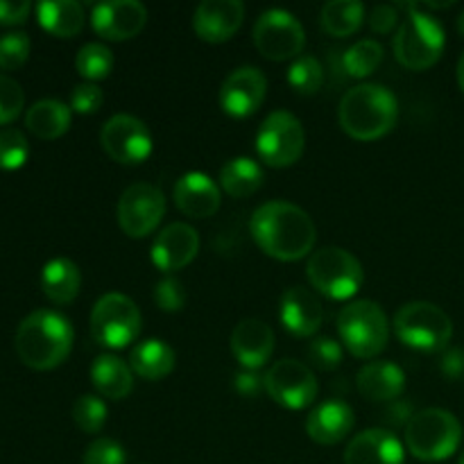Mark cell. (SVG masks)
<instances>
[{
	"label": "cell",
	"mask_w": 464,
	"mask_h": 464,
	"mask_svg": "<svg viewBox=\"0 0 464 464\" xmlns=\"http://www.w3.org/2000/svg\"><path fill=\"white\" fill-rule=\"evenodd\" d=\"M249 229H252L254 243L261 247L263 254L284 263L306 258L317 240L311 216L302 207L284 202V199L261 204L254 211Z\"/></svg>",
	"instance_id": "6da1fadb"
},
{
	"label": "cell",
	"mask_w": 464,
	"mask_h": 464,
	"mask_svg": "<svg viewBox=\"0 0 464 464\" xmlns=\"http://www.w3.org/2000/svg\"><path fill=\"white\" fill-rule=\"evenodd\" d=\"M72 324L62 313L41 308L18 324L14 344L23 365L36 372H48L66 361L72 349Z\"/></svg>",
	"instance_id": "7a4b0ae2"
},
{
	"label": "cell",
	"mask_w": 464,
	"mask_h": 464,
	"mask_svg": "<svg viewBox=\"0 0 464 464\" xmlns=\"http://www.w3.org/2000/svg\"><path fill=\"white\" fill-rule=\"evenodd\" d=\"M399 118V102L388 86L358 84L344 93L338 107V122L356 140L383 139Z\"/></svg>",
	"instance_id": "3957f363"
},
{
	"label": "cell",
	"mask_w": 464,
	"mask_h": 464,
	"mask_svg": "<svg viewBox=\"0 0 464 464\" xmlns=\"http://www.w3.org/2000/svg\"><path fill=\"white\" fill-rule=\"evenodd\" d=\"M406 7V18L397 27L392 48L394 57L408 71H426L440 62L447 45V34L438 18L417 7V3L399 5Z\"/></svg>",
	"instance_id": "277c9868"
},
{
	"label": "cell",
	"mask_w": 464,
	"mask_h": 464,
	"mask_svg": "<svg viewBox=\"0 0 464 464\" xmlns=\"http://www.w3.org/2000/svg\"><path fill=\"white\" fill-rule=\"evenodd\" d=\"M460 442V421L444 408H426L415 412L406 424V447L417 460H447L458 451Z\"/></svg>",
	"instance_id": "5b68a950"
},
{
	"label": "cell",
	"mask_w": 464,
	"mask_h": 464,
	"mask_svg": "<svg viewBox=\"0 0 464 464\" xmlns=\"http://www.w3.org/2000/svg\"><path fill=\"white\" fill-rule=\"evenodd\" d=\"M338 334L352 356L372 361L388 347L390 322L379 304L372 299H358L340 311Z\"/></svg>",
	"instance_id": "8992f818"
},
{
	"label": "cell",
	"mask_w": 464,
	"mask_h": 464,
	"mask_svg": "<svg viewBox=\"0 0 464 464\" xmlns=\"http://www.w3.org/2000/svg\"><path fill=\"white\" fill-rule=\"evenodd\" d=\"M308 281L326 299L347 302L356 297L365 281L361 261L343 247H322L311 254L306 266Z\"/></svg>",
	"instance_id": "52a82bcc"
},
{
	"label": "cell",
	"mask_w": 464,
	"mask_h": 464,
	"mask_svg": "<svg viewBox=\"0 0 464 464\" xmlns=\"http://www.w3.org/2000/svg\"><path fill=\"white\" fill-rule=\"evenodd\" d=\"M394 334L417 352H442L453 338V322L438 304L411 302L394 315Z\"/></svg>",
	"instance_id": "ba28073f"
},
{
	"label": "cell",
	"mask_w": 464,
	"mask_h": 464,
	"mask_svg": "<svg viewBox=\"0 0 464 464\" xmlns=\"http://www.w3.org/2000/svg\"><path fill=\"white\" fill-rule=\"evenodd\" d=\"M140 324H143V317H140L139 306L121 293L102 295L91 311V335L100 347H130L139 338Z\"/></svg>",
	"instance_id": "9c48e42d"
},
{
	"label": "cell",
	"mask_w": 464,
	"mask_h": 464,
	"mask_svg": "<svg viewBox=\"0 0 464 464\" xmlns=\"http://www.w3.org/2000/svg\"><path fill=\"white\" fill-rule=\"evenodd\" d=\"M306 148V131L290 111H272L256 134V152L266 166L290 168L302 159Z\"/></svg>",
	"instance_id": "30bf717a"
},
{
	"label": "cell",
	"mask_w": 464,
	"mask_h": 464,
	"mask_svg": "<svg viewBox=\"0 0 464 464\" xmlns=\"http://www.w3.org/2000/svg\"><path fill=\"white\" fill-rule=\"evenodd\" d=\"M306 34L295 14L285 9H267L254 25V45L270 62H288L302 57Z\"/></svg>",
	"instance_id": "8fae6325"
},
{
	"label": "cell",
	"mask_w": 464,
	"mask_h": 464,
	"mask_svg": "<svg viewBox=\"0 0 464 464\" xmlns=\"http://www.w3.org/2000/svg\"><path fill=\"white\" fill-rule=\"evenodd\" d=\"M263 388L275 403L288 411H304L317 399L320 385L308 365L285 358L275 362L263 376Z\"/></svg>",
	"instance_id": "7c38bea8"
},
{
	"label": "cell",
	"mask_w": 464,
	"mask_h": 464,
	"mask_svg": "<svg viewBox=\"0 0 464 464\" xmlns=\"http://www.w3.org/2000/svg\"><path fill=\"white\" fill-rule=\"evenodd\" d=\"M166 213V198L154 184H131L118 202V225L130 238H145L152 234Z\"/></svg>",
	"instance_id": "4fadbf2b"
},
{
	"label": "cell",
	"mask_w": 464,
	"mask_h": 464,
	"mask_svg": "<svg viewBox=\"0 0 464 464\" xmlns=\"http://www.w3.org/2000/svg\"><path fill=\"white\" fill-rule=\"evenodd\" d=\"M100 145L116 163L139 166L152 154V134L143 121L118 113L104 122L100 131Z\"/></svg>",
	"instance_id": "5bb4252c"
},
{
	"label": "cell",
	"mask_w": 464,
	"mask_h": 464,
	"mask_svg": "<svg viewBox=\"0 0 464 464\" xmlns=\"http://www.w3.org/2000/svg\"><path fill=\"white\" fill-rule=\"evenodd\" d=\"M267 80L258 68L243 66L229 72L220 86L218 93V102H220L222 111L231 118H249L261 109L263 100H266Z\"/></svg>",
	"instance_id": "9a60e30c"
},
{
	"label": "cell",
	"mask_w": 464,
	"mask_h": 464,
	"mask_svg": "<svg viewBox=\"0 0 464 464\" xmlns=\"http://www.w3.org/2000/svg\"><path fill=\"white\" fill-rule=\"evenodd\" d=\"M148 23V9L139 0H109L95 5L91 12V25L95 34L107 41L134 39Z\"/></svg>",
	"instance_id": "2e32d148"
},
{
	"label": "cell",
	"mask_w": 464,
	"mask_h": 464,
	"mask_svg": "<svg viewBox=\"0 0 464 464\" xmlns=\"http://www.w3.org/2000/svg\"><path fill=\"white\" fill-rule=\"evenodd\" d=\"M199 252V236L186 222H172L163 227L152 243V263L161 272L184 270Z\"/></svg>",
	"instance_id": "e0dca14e"
},
{
	"label": "cell",
	"mask_w": 464,
	"mask_h": 464,
	"mask_svg": "<svg viewBox=\"0 0 464 464\" xmlns=\"http://www.w3.org/2000/svg\"><path fill=\"white\" fill-rule=\"evenodd\" d=\"M243 18L240 0H204L193 14V30L207 44H225L240 30Z\"/></svg>",
	"instance_id": "ac0fdd59"
},
{
	"label": "cell",
	"mask_w": 464,
	"mask_h": 464,
	"mask_svg": "<svg viewBox=\"0 0 464 464\" xmlns=\"http://www.w3.org/2000/svg\"><path fill=\"white\" fill-rule=\"evenodd\" d=\"M344 464H406V449L392 430L370 429L347 444Z\"/></svg>",
	"instance_id": "d6986e66"
},
{
	"label": "cell",
	"mask_w": 464,
	"mask_h": 464,
	"mask_svg": "<svg viewBox=\"0 0 464 464\" xmlns=\"http://www.w3.org/2000/svg\"><path fill=\"white\" fill-rule=\"evenodd\" d=\"M279 315L284 329L290 331L295 338H311L320 331L322 320H324V308L311 290L295 285V288L285 290L284 297H281Z\"/></svg>",
	"instance_id": "ffe728a7"
},
{
	"label": "cell",
	"mask_w": 464,
	"mask_h": 464,
	"mask_svg": "<svg viewBox=\"0 0 464 464\" xmlns=\"http://www.w3.org/2000/svg\"><path fill=\"white\" fill-rule=\"evenodd\" d=\"M275 352V331L261 320H243L231 334V353L243 370L256 372Z\"/></svg>",
	"instance_id": "44dd1931"
},
{
	"label": "cell",
	"mask_w": 464,
	"mask_h": 464,
	"mask_svg": "<svg viewBox=\"0 0 464 464\" xmlns=\"http://www.w3.org/2000/svg\"><path fill=\"white\" fill-rule=\"evenodd\" d=\"M175 207L188 218H211L220 208V188L204 172H186L172 188Z\"/></svg>",
	"instance_id": "7402d4cb"
},
{
	"label": "cell",
	"mask_w": 464,
	"mask_h": 464,
	"mask_svg": "<svg viewBox=\"0 0 464 464\" xmlns=\"http://www.w3.org/2000/svg\"><path fill=\"white\" fill-rule=\"evenodd\" d=\"M353 424H356V415H353L352 406L331 399V401L313 408L311 415L306 417V433L313 442L322 444V447H334L352 433Z\"/></svg>",
	"instance_id": "603a6c76"
},
{
	"label": "cell",
	"mask_w": 464,
	"mask_h": 464,
	"mask_svg": "<svg viewBox=\"0 0 464 464\" xmlns=\"http://www.w3.org/2000/svg\"><path fill=\"white\" fill-rule=\"evenodd\" d=\"M358 390L370 401H394L406 390V374L392 361H374L361 367L356 376Z\"/></svg>",
	"instance_id": "cb8c5ba5"
},
{
	"label": "cell",
	"mask_w": 464,
	"mask_h": 464,
	"mask_svg": "<svg viewBox=\"0 0 464 464\" xmlns=\"http://www.w3.org/2000/svg\"><path fill=\"white\" fill-rule=\"evenodd\" d=\"M91 381H93L95 390L100 397L111 399V401H121V399L130 397L134 390V372L127 365L122 358L104 353L98 356L91 365Z\"/></svg>",
	"instance_id": "d4e9b609"
},
{
	"label": "cell",
	"mask_w": 464,
	"mask_h": 464,
	"mask_svg": "<svg viewBox=\"0 0 464 464\" xmlns=\"http://www.w3.org/2000/svg\"><path fill=\"white\" fill-rule=\"evenodd\" d=\"M36 18L45 32L59 39H72L86 23L84 5L77 0H45L36 5Z\"/></svg>",
	"instance_id": "484cf974"
},
{
	"label": "cell",
	"mask_w": 464,
	"mask_h": 464,
	"mask_svg": "<svg viewBox=\"0 0 464 464\" xmlns=\"http://www.w3.org/2000/svg\"><path fill=\"white\" fill-rule=\"evenodd\" d=\"M82 288V275L80 267L68 258H53L41 270V290L50 302L71 304L72 299L80 295Z\"/></svg>",
	"instance_id": "4316f807"
},
{
	"label": "cell",
	"mask_w": 464,
	"mask_h": 464,
	"mask_svg": "<svg viewBox=\"0 0 464 464\" xmlns=\"http://www.w3.org/2000/svg\"><path fill=\"white\" fill-rule=\"evenodd\" d=\"M175 352L163 340H143L130 353V367L145 381H161L175 370Z\"/></svg>",
	"instance_id": "83f0119b"
},
{
	"label": "cell",
	"mask_w": 464,
	"mask_h": 464,
	"mask_svg": "<svg viewBox=\"0 0 464 464\" xmlns=\"http://www.w3.org/2000/svg\"><path fill=\"white\" fill-rule=\"evenodd\" d=\"M71 107L59 100H39L25 113V127L41 140H54L71 127Z\"/></svg>",
	"instance_id": "f1b7e54d"
},
{
	"label": "cell",
	"mask_w": 464,
	"mask_h": 464,
	"mask_svg": "<svg viewBox=\"0 0 464 464\" xmlns=\"http://www.w3.org/2000/svg\"><path fill=\"white\" fill-rule=\"evenodd\" d=\"M266 172L258 166V161L249 157H236L227 161L220 170V186L231 198H249L263 186Z\"/></svg>",
	"instance_id": "f546056e"
},
{
	"label": "cell",
	"mask_w": 464,
	"mask_h": 464,
	"mask_svg": "<svg viewBox=\"0 0 464 464\" xmlns=\"http://www.w3.org/2000/svg\"><path fill=\"white\" fill-rule=\"evenodd\" d=\"M365 21V5L356 0H331L322 7L320 23L326 34L335 39H347L356 34Z\"/></svg>",
	"instance_id": "4dcf8cb0"
},
{
	"label": "cell",
	"mask_w": 464,
	"mask_h": 464,
	"mask_svg": "<svg viewBox=\"0 0 464 464\" xmlns=\"http://www.w3.org/2000/svg\"><path fill=\"white\" fill-rule=\"evenodd\" d=\"M383 62V45L374 39H362L353 44L352 48L344 50L343 54V66L349 77H370L376 68Z\"/></svg>",
	"instance_id": "1f68e13d"
},
{
	"label": "cell",
	"mask_w": 464,
	"mask_h": 464,
	"mask_svg": "<svg viewBox=\"0 0 464 464\" xmlns=\"http://www.w3.org/2000/svg\"><path fill=\"white\" fill-rule=\"evenodd\" d=\"M75 68L86 82L107 80L113 71V53L102 44L82 45L75 57Z\"/></svg>",
	"instance_id": "d6a6232c"
},
{
	"label": "cell",
	"mask_w": 464,
	"mask_h": 464,
	"mask_svg": "<svg viewBox=\"0 0 464 464\" xmlns=\"http://www.w3.org/2000/svg\"><path fill=\"white\" fill-rule=\"evenodd\" d=\"M288 84L297 91L299 95H315L324 84V68L320 59L313 54H302L295 59L288 68Z\"/></svg>",
	"instance_id": "836d02e7"
},
{
	"label": "cell",
	"mask_w": 464,
	"mask_h": 464,
	"mask_svg": "<svg viewBox=\"0 0 464 464\" xmlns=\"http://www.w3.org/2000/svg\"><path fill=\"white\" fill-rule=\"evenodd\" d=\"M107 417L109 408L98 394H82L72 403V421L77 424V429L89 435H98L104 429V424H107Z\"/></svg>",
	"instance_id": "e575fe53"
},
{
	"label": "cell",
	"mask_w": 464,
	"mask_h": 464,
	"mask_svg": "<svg viewBox=\"0 0 464 464\" xmlns=\"http://www.w3.org/2000/svg\"><path fill=\"white\" fill-rule=\"evenodd\" d=\"M27 157H30V143L25 134L14 127L0 130V170H18L25 166Z\"/></svg>",
	"instance_id": "d590c367"
},
{
	"label": "cell",
	"mask_w": 464,
	"mask_h": 464,
	"mask_svg": "<svg viewBox=\"0 0 464 464\" xmlns=\"http://www.w3.org/2000/svg\"><path fill=\"white\" fill-rule=\"evenodd\" d=\"M30 36L25 32H7L0 36V68L18 71L30 57Z\"/></svg>",
	"instance_id": "8d00e7d4"
},
{
	"label": "cell",
	"mask_w": 464,
	"mask_h": 464,
	"mask_svg": "<svg viewBox=\"0 0 464 464\" xmlns=\"http://www.w3.org/2000/svg\"><path fill=\"white\" fill-rule=\"evenodd\" d=\"M25 107V93L14 77L0 72V125H9L21 116Z\"/></svg>",
	"instance_id": "74e56055"
},
{
	"label": "cell",
	"mask_w": 464,
	"mask_h": 464,
	"mask_svg": "<svg viewBox=\"0 0 464 464\" xmlns=\"http://www.w3.org/2000/svg\"><path fill=\"white\" fill-rule=\"evenodd\" d=\"M154 304L161 308L163 313H179L186 306V290L184 284L175 276H163L157 285H154Z\"/></svg>",
	"instance_id": "f35d334b"
},
{
	"label": "cell",
	"mask_w": 464,
	"mask_h": 464,
	"mask_svg": "<svg viewBox=\"0 0 464 464\" xmlns=\"http://www.w3.org/2000/svg\"><path fill=\"white\" fill-rule=\"evenodd\" d=\"M308 361L322 372H334L343 361V347L334 338H317L308 347Z\"/></svg>",
	"instance_id": "ab89813d"
},
{
	"label": "cell",
	"mask_w": 464,
	"mask_h": 464,
	"mask_svg": "<svg viewBox=\"0 0 464 464\" xmlns=\"http://www.w3.org/2000/svg\"><path fill=\"white\" fill-rule=\"evenodd\" d=\"M127 456L125 449L111 438H98L95 442L89 444L84 451V460L82 464H125Z\"/></svg>",
	"instance_id": "60d3db41"
},
{
	"label": "cell",
	"mask_w": 464,
	"mask_h": 464,
	"mask_svg": "<svg viewBox=\"0 0 464 464\" xmlns=\"http://www.w3.org/2000/svg\"><path fill=\"white\" fill-rule=\"evenodd\" d=\"M104 102V93L100 86L84 82V84H77L71 93V107L72 111L82 113V116H89V113L100 111Z\"/></svg>",
	"instance_id": "b9f144b4"
},
{
	"label": "cell",
	"mask_w": 464,
	"mask_h": 464,
	"mask_svg": "<svg viewBox=\"0 0 464 464\" xmlns=\"http://www.w3.org/2000/svg\"><path fill=\"white\" fill-rule=\"evenodd\" d=\"M30 12L32 5L27 0H0V25H21Z\"/></svg>",
	"instance_id": "7bdbcfd3"
},
{
	"label": "cell",
	"mask_w": 464,
	"mask_h": 464,
	"mask_svg": "<svg viewBox=\"0 0 464 464\" xmlns=\"http://www.w3.org/2000/svg\"><path fill=\"white\" fill-rule=\"evenodd\" d=\"M399 23V12L392 5H379V7L372 9L370 14V27L376 34H390V32L397 27Z\"/></svg>",
	"instance_id": "ee69618b"
},
{
	"label": "cell",
	"mask_w": 464,
	"mask_h": 464,
	"mask_svg": "<svg viewBox=\"0 0 464 464\" xmlns=\"http://www.w3.org/2000/svg\"><path fill=\"white\" fill-rule=\"evenodd\" d=\"M234 388L238 390L243 397H256V394L261 392V388H263V379L256 374V372L243 370V372H238V374H236Z\"/></svg>",
	"instance_id": "f6af8a7d"
},
{
	"label": "cell",
	"mask_w": 464,
	"mask_h": 464,
	"mask_svg": "<svg viewBox=\"0 0 464 464\" xmlns=\"http://www.w3.org/2000/svg\"><path fill=\"white\" fill-rule=\"evenodd\" d=\"M442 370L444 374L453 376V379H458V376L464 374V353L462 352H451L447 358H444L442 362Z\"/></svg>",
	"instance_id": "bcb514c9"
},
{
	"label": "cell",
	"mask_w": 464,
	"mask_h": 464,
	"mask_svg": "<svg viewBox=\"0 0 464 464\" xmlns=\"http://www.w3.org/2000/svg\"><path fill=\"white\" fill-rule=\"evenodd\" d=\"M458 84H460V89L464 93V53H462L460 62H458Z\"/></svg>",
	"instance_id": "7dc6e473"
},
{
	"label": "cell",
	"mask_w": 464,
	"mask_h": 464,
	"mask_svg": "<svg viewBox=\"0 0 464 464\" xmlns=\"http://www.w3.org/2000/svg\"><path fill=\"white\" fill-rule=\"evenodd\" d=\"M458 30H460V34L464 36V12L460 14V18H458Z\"/></svg>",
	"instance_id": "c3c4849f"
},
{
	"label": "cell",
	"mask_w": 464,
	"mask_h": 464,
	"mask_svg": "<svg viewBox=\"0 0 464 464\" xmlns=\"http://www.w3.org/2000/svg\"><path fill=\"white\" fill-rule=\"evenodd\" d=\"M458 464H464V449H462V453H460V460H458Z\"/></svg>",
	"instance_id": "681fc988"
}]
</instances>
